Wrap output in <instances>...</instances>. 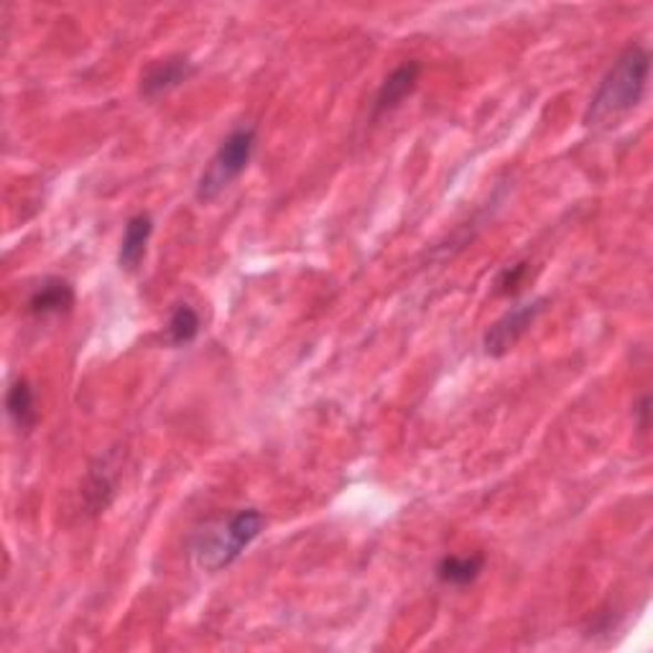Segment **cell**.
<instances>
[{
	"instance_id": "1",
	"label": "cell",
	"mask_w": 653,
	"mask_h": 653,
	"mask_svg": "<svg viewBox=\"0 0 653 653\" xmlns=\"http://www.w3.org/2000/svg\"><path fill=\"white\" fill-rule=\"evenodd\" d=\"M649 72L651 56L646 49L641 44L625 46L590 97L588 111H584V125L588 128H608V125H615L625 118L628 113H633L643 100V92H646Z\"/></svg>"
},
{
	"instance_id": "2",
	"label": "cell",
	"mask_w": 653,
	"mask_h": 653,
	"mask_svg": "<svg viewBox=\"0 0 653 653\" xmlns=\"http://www.w3.org/2000/svg\"><path fill=\"white\" fill-rule=\"evenodd\" d=\"M263 524L266 518L261 510L242 508L230 516L228 524L199 533L195 549H191L197 567L205 572H220V569L230 567L261 536Z\"/></svg>"
},
{
	"instance_id": "3",
	"label": "cell",
	"mask_w": 653,
	"mask_h": 653,
	"mask_svg": "<svg viewBox=\"0 0 653 653\" xmlns=\"http://www.w3.org/2000/svg\"><path fill=\"white\" fill-rule=\"evenodd\" d=\"M258 144V131L253 125H240L232 133L225 136L220 148L215 151L205 172L199 174L195 197L199 203L207 205L222 195L225 189L236 182L242 172L248 169L250 158H253V151Z\"/></svg>"
},
{
	"instance_id": "4",
	"label": "cell",
	"mask_w": 653,
	"mask_h": 653,
	"mask_svg": "<svg viewBox=\"0 0 653 653\" xmlns=\"http://www.w3.org/2000/svg\"><path fill=\"white\" fill-rule=\"evenodd\" d=\"M549 299L547 297H536L531 301H524V304H516L514 309L500 317V320L493 322L488 326V332L483 334V350L485 355L490 357H504L510 350L518 345V340L524 338L526 332L531 330L536 320L547 312Z\"/></svg>"
},
{
	"instance_id": "5",
	"label": "cell",
	"mask_w": 653,
	"mask_h": 653,
	"mask_svg": "<svg viewBox=\"0 0 653 653\" xmlns=\"http://www.w3.org/2000/svg\"><path fill=\"white\" fill-rule=\"evenodd\" d=\"M191 74H195V64H191L189 56L169 54L146 66V72L141 74L138 92L144 100H158L169 95L172 90L182 87L184 82H189Z\"/></svg>"
},
{
	"instance_id": "6",
	"label": "cell",
	"mask_w": 653,
	"mask_h": 653,
	"mask_svg": "<svg viewBox=\"0 0 653 653\" xmlns=\"http://www.w3.org/2000/svg\"><path fill=\"white\" fill-rule=\"evenodd\" d=\"M418 80H422V64L416 60L398 64L386 80L381 82L379 92L373 97V118H381V115H388L401 107V103L412 95L416 90Z\"/></svg>"
},
{
	"instance_id": "7",
	"label": "cell",
	"mask_w": 653,
	"mask_h": 653,
	"mask_svg": "<svg viewBox=\"0 0 653 653\" xmlns=\"http://www.w3.org/2000/svg\"><path fill=\"white\" fill-rule=\"evenodd\" d=\"M74 307V287L62 276H46L41 279L29 294L27 309L37 320L66 314Z\"/></svg>"
},
{
	"instance_id": "8",
	"label": "cell",
	"mask_w": 653,
	"mask_h": 653,
	"mask_svg": "<svg viewBox=\"0 0 653 653\" xmlns=\"http://www.w3.org/2000/svg\"><path fill=\"white\" fill-rule=\"evenodd\" d=\"M151 236H154V220H151L148 213L133 215L131 220L125 222L118 250V263L123 271H136V268L144 263Z\"/></svg>"
},
{
	"instance_id": "9",
	"label": "cell",
	"mask_w": 653,
	"mask_h": 653,
	"mask_svg": "<svg viewBox=\"0 0 653 653\" xmlns=\"http://www.w3.org/2000/svg\"><path fill=\"white\" fill-rule=\"evenodd\" d=\"M6 414L11 418L19 432H31L39 422L37 401H33V388L27 379H19L11 383L6 393Z\"/></svg>"
},
{
	"instance_id": "10",
	"label": "cell",
	"mask_w": 653,
	"mask_h": 653,
	"mask_svg": "<svg viewBox=\"0 0 653 653\" xmlns=\"http://www.w3.org/2000/svg\"><path fill=\"white\" fill-rule=\"evenodd\" d=\"M485 567L483 554H447L439 559V564L434 572H437V580L442 584H449V588H467L473 584L477 577H480Z\"/></svg>"
},
{
	"instance_id": "11",
	"label": "cell",
	"mask_w": 653,
	"mask_h": 653,
	"mask_svg": "<svg viewBox=\"0 0 653 653\" xmlns=\"http://www.w3.org/2000/svg\"><path fill=\"white\" fill-rule=\"evenodd\" d=\"M199 314L189 304H179L169 317V324H166V338H169V345L184 348L191 345L199 334Z\"/></svg>"
},
{
	"instance_id": "12",
	"label": "cell",
	"mask_w": 653,
	"mask_h": 653,
	"mask_svg": "<svg viewBox=\"0 0 653 653\" xmlns=\"http://www.w3.org/2000/svg\"><path fill=\"white\" fill-rule=\"evenodd\" d=\"M113 488H115V483H113L111 473H107V465L103 463V467H92L90 475H87L85 498H87V504H90L92 510H95V514H97V510L107 508V504H111V498L115 493Z\"/></svg>"
},
{
	"instance_id": "13",
	"label": "cell",
	"mask_w": 653,
	"mask_h": 653,
	"mask_svg": "<svg viewBox=\"0 0 653 653\" xmlns=\"http://www.w3.org/2000/svg\"><path fill=\"white\" fill-rule=\"evenodd\" d=\"M526 273H529V263H526V261H518L514 266H506L504 271H500L496 276V283H493V287H496V294L498 297L516 294V291L521 289Z\"/></svg>"
},
{
	"instance_id": "14",
	"label": "cell",
	"mask_w": 653,
	"mask_h": 653,
	"mask_svg": "<svg viewBox=\"0 0 653 653\" xmlns=\"http://www.w3.org/2000/svg\"><path fill=\"white\" fill-rule=\"evenodd\" d=\"M649 406H651V398H649V396H643V398L639 401V406L633 408L635 416H639V429H641V432H646V429H649V412H651Z\"/></svg>"
}]
</instances>
